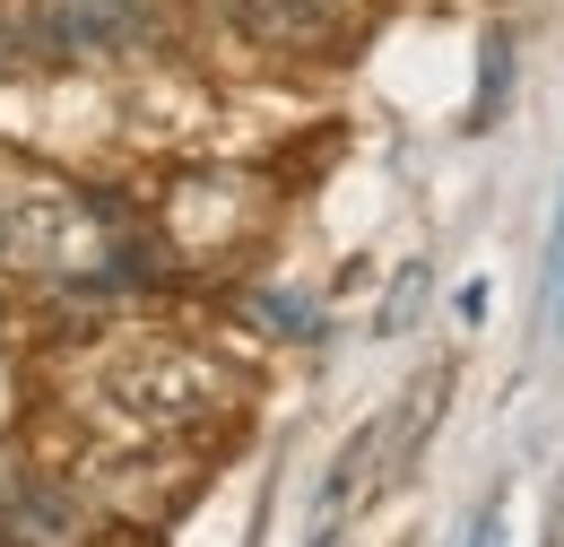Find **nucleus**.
Wrapping results in <instances>:
<instances>
[{"label": "nucleus", "instance_id": "obj_7", "mask_svg": "<svg viewBox=\"0 0 564 547\" xmlns=\"http://www.w3.org/2000/svg\"><path fill=\"white\" fill-rule=\"evenodd\" d=\"M469 547H503V504H487V513H478V530H469Z\"/></svg>", "mask_w": 564, "mask_h": 547}, {"label": "nucleus", "instance_id": "obj_6", "mask_svg": "<svg viewBox=\"0 0 564 547\" xmlns=\"http://www.w3.org/2000/svg\"><path fill=\"white\" fill-rule=\"evenodd\" d=\"M18 62H26V26L0 9V69H18Z\"/></svg>", "mask_w": 564, "mask_h": 547}, {"label": "nucleus", "instance_id": "obj_4", "mask_svg": "<svg viewBox=\"0 0 564 547\" xmlns=\"http://www.w3.org/2000/svg\"><path fill=\"white\" fill-rule=\"evenodd\" d=\"M87 530H96V513L70 479L0 461V547H87Z\"/></svg>", "mask_w": 564, "mask_h": 547}, {"label": "nucleus", "instance_id": "obj_3", "mask_svg": "<svg viewBox=\"0 0 564 547\" xmlns=\"http://www.w3.org/2000/svg\"><path fill=\"white\" fill-rule=\"evenodd\" d=\"M18 26H26V53L44 62H131L174 35V9L165 0H26Z\"/></svg>", "mask_w": 564, "mask_h": 547}, {"label": "nucleus", "instance_id": "obj_5", "mask_svg": "<svg viewBox=\"0 0 564 547\" xmlns=\"http://www.w3.org/2000/svg\"><path fill=\"white\" fill-rule=\"evenodd\" d=\"M209 9L270 53H339L356 35V0H209Z\"/></svg>", "mask_w": 564, "mask_h": 547}, {"label": "nucleus", "instance_id": "obj_2", "mask_svg": "<svg viewBox=\"0 0 564 547\" xmlns=\"http://www.w3.org/2000/svg\"><path fill=\"white\" fill-rule=\"evenodd\" d=\"M226 400V374L192 347H122L105 374H96V417L122 426V435H183Z\"/></svg>", "mask_w": 564, "mask_h": 547}, {"label": "nucleus", "instance_id": "obj_8", "mask_svg": "<svg viewBox=\"0 0 564 547\" xmlns=\"http://www.w3.org/2000/svg\"><path fill=\"white\" fill-rule=\"evenodd\" d=\"M547 287H556V313H564V208H556V261H547Z\"/></svg>", "mask_w": 564, "mask_h": 547}, {"label": "nucleus", "instance_id": "obj_1", "mask_svg": "<svg viewBox=\"0 0 564 547\" xmlns=\"http://www.w3.org/2000/svg\"><path fill=\"white\" fill-rule=\"evenodd\" d=\"M148 270H156L148 235L122 217V201L78 192L35 165H0V278L113 296V287H140Z\"/></svg>", "mask_w": 564, "mask_h": 547}]
</instances>
